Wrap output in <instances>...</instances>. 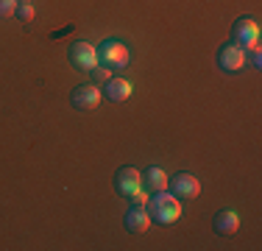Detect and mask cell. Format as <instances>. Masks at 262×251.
I'll return each instance as SVG.
<instances>
[{
  "instance_id": "obj_1",
  "label": "cell",
  "mask_w": 262,
  "mask_h": 251,
  "mask_svg": "<svg viewBox=\"0 0 262 251\" xmlns=\"http://www.w3.org/2000/svg\"><path fill=\"white\" fill-rule=\"evenodd\" d=\"M145 210H148V215H151V221H157L162 226H170L182 218V201L167 190L151 193V198L145 201Z\"/></svg>"
},
{
  "instance_id": "obj_2",
  "label": "cell",
  "mask_w": 262,
  "mask_h": 251,
  "mask_svg": "<svg viewBox=\"0 0 262 251\" xmlns=\"http://www.w3.org/2000/svg\"><path fill=\"white\" fill-rule=\"evenodd\" d=\"M128 59H131V53H128L126 42H120V39H106L98 45V65L106 67V70H115V73L126 70Z\"/></svg>"
},
{
  "instance_id": "obj_3",
  "label": "cell",
  "mask_w": 262,
  "mask_h": 251,
  "mask_svg": "<svg viewBox=\"0 0 262 251\" xmlns=\"http://www.w3.org/2000/svg\"><path fill=\"white\" fill-rule=\"evenodd\" d=\"M232 42L240 45L243 50H254L259 48V25L254 17H240L232 28Z\"/></svg>"
},
{
  "instance_id": "obj_4",
  "label": "cell",
  "mask_w": 262,
  "mask_h": 251,
  "mask_svg": "<svg viewBox=\"0 0 262 251\" xmlns=\"http://www.w3.org/2000/svg\"><path fill=\"white\" fill-rule=\"evenodd\" d=\"M70 65L76 67L78 73H92L98 67V48L92 42H76L70 48Z\"/></svg>"
},
{
  "instance_id": "obj_5",
  "label": "cell",
  "mask_w": 262,
  "mask_h": 251,
  "mask_svg": "<svg viewBox=\"0 0 262 251\" xmlns=\"http://www.w3.org/2000/svg\"><path fill=\"white\" fill-rule=\"evenodd\" d=\"M115 190L120 193V196L131 198L134 193L142 190V173L137 171V168H131V165L120 168V171L115 173Z\"/></svg>"
},
{
  "instance_id": "obj_6",
  "label": "cell",
  "mask_w": 262,
  "mask_h": 251,
  "mask_svg": "<svg viewBox=\"0 0 262 251\" xmlns=\"http://www.w3.org/2000/svg\"><path fill=\"white\" fill-rule=\"evenodd\" d=\"M167 187H170V193H173L179 201H192L198 193H201V181H198L192 173H179V176H173V179L167 181Z\"/></svg>"
},
{
  "instance_id": "obj_7",
  "label": "cell",
  "mask_w": 262,
  "mask_h": 251,
  "mask_svg": "<svg viewBox=\"0 0 262 251\" xmlns=\"http://www.w3.org/2000/svg\"><path fill=\"white\" fill-rule=\"evenodd\" d=\"M70 103L76 106L78 112H92L98 103H101V87L98 84H81L73 90Z\"/></svg>"
},
{
  "instance_id": "obj_8",
  "label": "cell",
  "mask_w": 262,
  "mask_h": 251,
  "mask_svg": "<svg viewBox=\"0 0 262 251\" xmlns=\"http://www.w3.org/2000/svg\"><path fill=\"white\" fill-rule=\"evenodd\" d=\"M217 65H221V70L226 73H240L243 67H246V50L240 45H223L217 50Z\"/></svg>"
},
{
  "instance_id": "obj_9",
  "label": "cell",
  "mask_w": 262,
  "mask_h": 251,
  "mask_svg": "<svg viewBox=\"0 0 262 251\" xmlns=\"http://www.w3.org/2000/svg\"><path fill=\"white\" fill-rule=\"evenodd\" d=\"M151 223H154V221H151V215H148L145 204H134V206L126 212V229L131 232V235H142V232H145Z\"/></svg>"
},
{
  "instance_id": "obj_10",
  "label": "cell",
  "mask_w": 262,
  "mask_h": 251,
  "mask_svg": "<svg viewBox=\"0 0 262 251\" xmlns=\"http://www.w3.org/2000/svg\"><path fill=\"white\" fill-rule=\"evenodd\" d=\"M167 173L162 171V168L157 165H151V168H145L142 171V190L145 193H162V190H167Z\"/></svg>"
},
{
  "instance_id": "obj_11",
  "label": "cell",
  "mask_w": 262,
  "mask_h": 251,
  "mask_svg": "<svg viewBox=\"0 0 262 251\" xmlns=\"http://www.w3.org/2000/svg\"><path fill=\"white\" fill-rule=\"evenodd\" d=\"M131 92H134V90H131V84L126 78H109L103 84V95L109 98L112 103H123V100H128Z\"/></svg>"
},
{
  "instance_id": "obj_12",
  "label": "cell",
  "mask_w": 262,
  "mask_h": 251,
  "mask_svg": "<svg viewBox=\"0 0 262 251\" xmlns=\"http://www.w3.org/2000/svg\"><path fill=\"white\" fill-rule=\"evenodd\" d=\"M237 226H240V218H237L234 210H223L215 215V232L217 235H234Z\"/></svg>"
},
{
  "instance_id": "obj_13",
  "label": "cell",
  "mask_w": 262,
  "mask_h": 251,
  "mask_svg": "<svg viewBox=\"0 0 262 251\" xmlns=\"http://www.w3.org/2000/svg\"><path fill=\"white\" fill-rule=\"evenodd\" d=\"M17 17H20L23 23H31L34 20V6L31 3H17Z\"/></svg>"
},
{
  "instance_id": "obj_14",
  "label": "cell",
  "mask_w": 262,
  "mask_h": 251,
  "mask_svg": "<svg viewBox=\"0 0 262 251\" xmlns=\"http://www.w3.org/2000/svg\"><path fill=\"white\" fill-rule=\"evenodd\" d=\"M17 14V0H0V20Z\"/></svg>"
},
{
  "instance_id": "obj_15",
  "label": "cell",
  "mask_w": 262,
  "mask_h": 251,
  "mask_svg": "<svg viewBox=\"0 0 262 251\" xmlns=\"http://www.w3.org/2000/svg\"><path fill=\"white\" fill-rule=\"evenodd\" d=\"M92 78H95V84H106V81L112 78V70H106V67H95V70H92Z\"/></svg>"
},
{
  "instance_id": "obj_16",
  "label": "cell",
  "mask_w": 262,
  "mask_h": 251,
  "mask_svg": "<svg viewBox=\"0 0 262 251\" xmlns=\"http://www.w3.org/2000/svg\"><path fill=\"white\" fill-rule=\"evenodd\" d=\"M248 61H251V67H259L262 65V56H259V48L251 50V56H248Z\"/></svg>"
},
{
  "instance_id": "obj_17",
  "label": "cell",
  "mask_w": 262,
  "mask_h": 251,
  "mask_svg": "<svg viewBox=\"0 0 262 251\" xmlns=\"http://www.w3.org/2000/svg\"><path fill=\"white\" fill-rule=\"evenodd\" d=\"M17 3H31V0H17Z\"/></svg>"
}]
</instances>
